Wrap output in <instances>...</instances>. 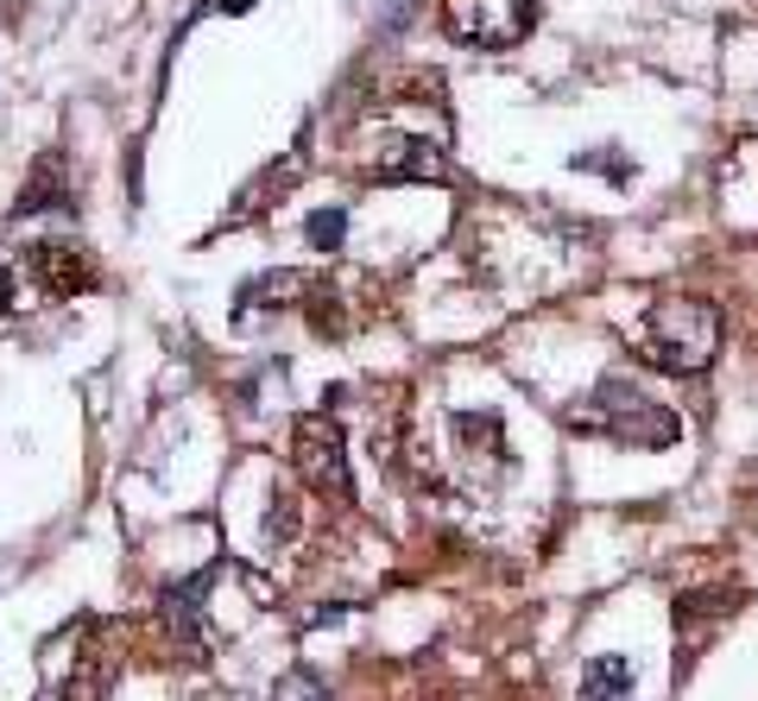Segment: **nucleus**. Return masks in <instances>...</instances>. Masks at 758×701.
<instances>
[{
	"mask_svg": "<svg viewBox=\"0 0 758 701\" xmlns=\"http://www.w3.org/2000/svg\"><path fill=\"white\" fill-rule=\"evenodd\" d=\"M569 430L581 436H606V443H620V449H670L682 436V418L677 411H664L657 399H645L632 379H601L588 399L569 411Z\"/></svg>",
	"mask_w": 758,
	"mask_h": 701,
	"instance_id": "f257e3e1",
	"label": "nucleus"
},
{
	"mask_svg": "<svg viewBox=\"0 0 758 701\" xmlns=\"http://www.w3.org/2000/svg\"><path fill=\"white\" fill-rule=\"evenodd\" d=\"M721 348V310L707 298H657L638 323V354L657 374H702Z\"/></svg>",
	"mask_w": 758,
	"mask_h": 701,
	"instance_id": "f03ea898",
	"label": "nucleus"
},
{
	"mask_svg": "<svg viewBox=\"0 0 758 701\" xmlns=\"http://www.w3.org/2000/svg\"><path fill=\"white\" fill-rule=\"evenodd\" d=\"M531 20H537V0H443V32L475 51L519 45Z\"/></svg>",
	"mask_w": 758,
	"mask_h": 701,
	"instance_id": "7ed1b4c3",
	"label": "nucleus"
},
{
	"mask_svg": "<svg viewBox=\"0 0 758 701\" xmlns=\"http://www.w3.org/2000/svg\"><path fill=\"white\" fill-rule=\"evenodd\" d=\"M291 461H298V475H303L310 493H335V500H348V449H342V430H335L328 411L298 418V449H291Z\"/></svg>",
	"mask_w": 758,
	"mask_h": 701,
	"instance_id": "20e7f679",
	"label": "nucleus"
},
{
	"mask_svg": "<svg viewBox=\"0 0 758 701\" xmlns=\"http://www.w3.org/2000/svg\"><path fill=\"white\" fill-rule=\"evenodd\" d=\"M449 436L461 443V455H468V461L512 468V443H505L500 411H449Z\"/></svg>",
	"mask_w": 758,
	"mask_h": 701,
	"instance_id": "39448f33",
	"label": "nucleus"
},
{
	"mask_svg": "<svg viewBox=\"0 0 758 701\" xmlns=\"http://www.w3.org/2000/svg\"><path fill=\"white\" fill-rule=\"evenodd\" d=\"M45 209H70V183H64V158H57V152H45V158H38V171L25 177L20 202H13V222L45 215Z\"/></svg>",
	"mask_w": 758,
	"mask_h": 701,
	"instance_id": "423d86ee",
	"label": "nucleus"
},
{
	"mask_svg": "<svg viewBox=\"0 0 758 701\" xmlns=\"http://www.w3.org/2000/svg\"><path fill=\"white\" fill-rule=\"evenodd\" d=\"M581 701H632V664L620 652H601L581 664Z\"/></svg>",
	"mask_w": 758,
	"mask_h": 701,
	"instance_id": "0eeeda50",
	"label": "nucleus"
},
{
	"mask_svg": "<svg viewBox=\"0 0 758 701\" xmlns=\"http://www.w3.org/2000/svg\"><path fill=\"white\" fill-rule=\"evenodd\" d=\"M32 266H38V278L51 285V298H76V291L89 285V272H82V259H76L70 241H45V247L32 253Z\"/></svg>",
	"mask_w": 758,
	"mask_h": 701,
	"instance_id": "6e6552de",
	"label": "nucleus"
},
{
	"mask_svg": "<svg viewBox=\"0 0 758 701\" xmlns=\"http://www.w3.org/2000/svg\"><path fill=\"white\" fill-rule=\"evenodd\" d=\"M303 241L316 253H335L348 241V209L342 202H328V209H310V222H303Z\"/></svg>",
	"mask_w": 758,
	"mask_h": 701,
	"instance_id": "1a4fd4ad",
	"label": "nucleus"
},
{
	"mask_svg": "<svg viewBox=\"0 0 758 701\" xmlns=\"http://www.w3.org/2000/svg\"><path fill=\"white\" fill-rule=\"evenodd\" d=\"M291 531H298V505L285 500V493H272V512H266V537H272V544H285Z\"/></svg>",
	"mask_w": 758,
	"mask_h": 701,
	"instance_id": "9d476101",
	"label": "nucleus"
},
{
	"mask_svg": "<svg viewBox=\"0 0 758 701\" xmlns=\"http://www.w3.org/2000/svg\"><path fill=\"white\" fill-rule=\"evenodd\" d=\"M215 7H222V13H253L259 0H215Z\"/></svg>",
	"mask_w": 758,
	"mask_h": 701,
	"instance_id": "9b49d317",
	"label": "nucleus"
},
{
	"mask_svg": "<svg viewBox=\"0 0 758 701\" xmlns=\"http://www.w3.org/2000/svg\"><path fill=\"white\" fill-rule=\"evenodd\" d=\"M7 303H13V272L0 266V310H7Z\"/></svg>",
	"mask_w": 758,
	"mask_h": 701,
	"instance_id": "f8f14e48",
	"label": "nucleus"
}]
</instances>
